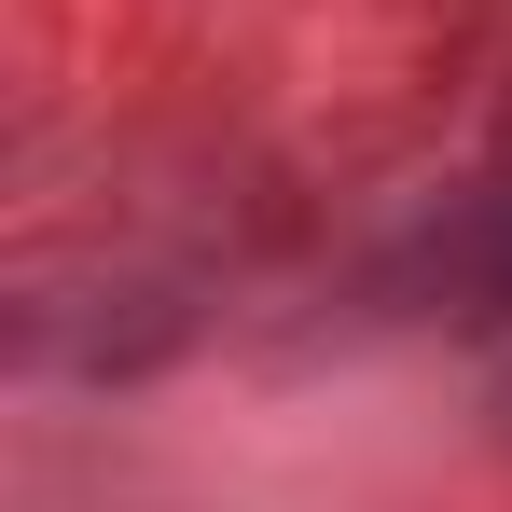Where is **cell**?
<instances>
[{
    "label": "cell",
    "mask_w": 512,
    "mask_h": 512,
    "mask_svg": "<svg viewBox=\"0 0 512 512\" xmlns=\"http://www.w3.org/2000/svg\"><path fill=\"white\" fill-rule=\"evenodd\" d=\"M429 277H443V319L499 333V319H512V208H499V222H471V236H457V250L429 263Z\"/></svg>",
    "instance_id": "cell-1"
}]
</instances>
